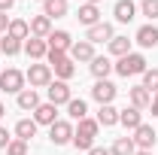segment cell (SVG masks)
<instances>
[{"label": "cell", "instance_id": "9c48e42d", "mask_svg": "<svg viewBox=\"0 0 158 155\" xmlns=\"http://www.w3.org/2000/svg\"><path fill=\"white\" fill-rule=\"evenodd\" d=\"M113 37H116V27H113L110 21H98L94 27L85 31V40H88L91 46H94V43H110Z\"/></svg>", "mask_w": 158, "mask_h": 155}, {"label": "cell", "instance_id": "d6a6232c", "mask_svg": "<svg viewBox=\"0 0 158 155\" xmlns=\"http://www.w3.org/2000/svg\"><path fill=\"white\" fill-rule=\"evenodd\" d=\"M6 155H27V143L19 140V137H12V143L6 146Z\"/></svg>", "mask_w": 158, "mask_h": 155}, {"label": "cell", "instance_id": "83f0119b", "mask_svg": "<svg viewBox=\"0 0 158 155\" xmlns=\"http://www.w3.org/2000/svg\"><path fill=\"white\" fill-rule=\"evenodd\" d=\"M67 116L73 119V122H82V119H88V103H85L82 97H73V100L67 103Z\"/></svg>", "mask_w": 158, "mask_h": 155}, {"label": "cell", "instance_id": "7a4b0ae2", "mask_svg": "<svg viewBox=\"0 0 158 155\" xmlns=\"http://www.w3.org/2000/svg\"><path fill=\"white\" fill-rule=\"evenodd\" d=\"M113 70H116L118 76H143L146 70H149V64H146V58L140 55V52H128L125 58H118L116 64H113Z\"/></svg>", "mask_w": 158, "mask_h": 155}, {"label": "cell", "instance_id": "5b68a950", "mask_svg": "<svg viewBox=\"0 0 158 155\" xmlns=\"http://www.w3.org/2000/svg\"><path fill=\"white\" fill-rule=\"evenodd\" d=\"M52 67L49 64H31L27 67V73H24V79L31 82V88H49V82H52Z\"/></svg>", "mask_w": 158, "mask_h": 155}, {"label": "cell", "instance_id": "b9f144b4", "mask_svg": "<svg viewBox=\"0 0 158 155\" xmlns=\"http://www.w3.org/2000/svg\"><path fill=\"white\" fill-rule=\"evenodd\" d=\"M37 3H46V0H37Z\"/></svg>", "mask_w": 158, "mask_h": 155}, {"label": "cell", "instance_id": "e575fe53", "mask_svg": "<svg viewBox=\"0 0 158 155\" xmlns=\"http://www.w3.org/2000/svg\"><path fill=\"white\" fill-rule=\"evenodd\" d=\"M88 155H110V149H106V146H91Z\"/></svg>", "mask_w": 158, "mask_h": 155}, {"label": "cell", "instance_id": "f35d334b", "mask_svg": "<svg viewBox=\"0 0 158 155\" xmlns=\"http://www.w3.org/2000/svg\"><path fill=\"white\" fill-rule=\"evenodd\" d=\"M3 116H6V107H3V103H0V119H3Z\"/></svg>", "mask_w": 158, "mask_h": 155}, {"label": "cell", "instance_id": "74e56055", "mask_svg": "<svg viewBox=\"0 0 158 155\" xmlns=\"http://www.w3.org/2000/svg\"><path fill=\"white\" fill-rule=\"evenodd\" d=\"M149 110H152V116L158 119V94H152V103H149Z\"/></svg>", "mask_w": 158, "mask_h": 155}, {"label": "cell", "instance_id": "30bf717a", "mask_svg": "<svg viewBox=\"0 0 158 155\" xmlns=\"http://www.w3.org/2000/svg\"><path fill=\"white\" fill-rule=\"evenodd\" d=\"M116 91L118 88L110 82V79H98V82L91 85V97L98 100L100 107H103V103H113V100H116Z\"/></svg>", "mask_w": 158, "mask_h": 155}, {"label": "cell", "instance_id": "ac0fdd59", "mask_svg": "<svg viewBox=\"0 0 158 155\" xmlns=\"http://www.w3.org/2000/svg\"><path fill=\"white\" fill-rule=\"evenodd\" d=\"M88 70H91L94 79H110V73H113V61L106 58V55H94L91 64H88Z\"/></svg>", "mask_w": 158, "mask_h": 155}, {"label": "cell", "instance_id": "f1b7e54d", "mask_svg": "<svg viewBox=\"0 0 158 155\" xmlns=\"http://www.w3.org/2000/svg\"><path fill=\"white\" fill-rule=\"evenodd\" d=\"M134 152H137V146L131 137H116V143L110 146V155H134Z\"/></svg>", "mask_w": 158, "mask_h": 155}, {"label": "cell", "instance_id": "4fadbf2b", "mask_svg": "<svg viewBox=\"0 0 158 155\" xmlns=\"http://www.w3.org/2000/svg\"><path fill=\"white\" fill-rule=\"evenodd\" d=\"M24 55H27L31 61H43L46 55H49V43L40 40V37H27L24 40Z\"/></svg>", "mask_w": 158, "mask_h": 155}, {"label": "cell", "instance_id": "836d02e7", "mask_svg": "<svg viewBox=\"0 0 158 155\" xmlns=\"http://www.w3.org/2000/svg\"><path fill=\"white\" fill-rule=\"evenodd\" d=\"M9 143H12V134H9V131H6V128L0 125V149L6 152V146H9Z\"/></svg>", "mask_w": 158, "mask_h": 155}, {"label": "cell", "instance_id": "1f68e13d", "mask_svg": "<svg viewBox=\"0 0 158 155\" xmlns=\"http://www.w3.org/2000/svg\"><path fill=\"white\" fill-rule=\"evenodd\" d=\"M140 12H143L149 21L158 19V0H140Z\"/></svg>", "mask_w": 158, "mask_h": 155}, {"label": "cell", "instance_id": "4dcf8cb0", "mask_svg": "<svg viewBox=\"0 0 158 155\" xmlns=\"http://www.w3.org/2000/svg\"><path fill=\"white\" fill-rule=\"evenodd\" d=\"M143 88H146L149 94H158V67H152V70L143 73Z\"/></svg>", "mask_w": 158, "mask_h": 155}, {"label": "cell", "instance_id": "4316f807", "mask_svg": "<svg viewBox=\"0 0 158 155\" xmlns=\"http://www.w3.org/2000/svg\"><path fill=\"white\" fill-rule=\"evenodd\" d=\"M98 125H103V128L118 125V110L113 107V103H103V107L98 110Z\"/></svg>", "mask_w": 158, "mask_h": 155}, {"label": "cell", "instance_id": "277c9868", "mask_svg": "<svg viewBox=\"0 0 158 155\" xmlns=\"http://www.w3.org/2000/svg\"><path fill=\"white\" fill-rule=\"evenodd\" d=\"M24 73L15 70V67H6V70H0V91H6V94H19L24 91Z\"/></svg>", "mask_w": 158, "mask_h": 155}, {"label": "cell", "instance_id": "ba28073f", "mask_svg": "<svg viewBox=\"0 0 158 155\" xmlns=\"http://www.w3.org/2000/svg\"><path fill=\"white\" fill-rule=\"evenodd\" d=\"M46 94H49V103H55V107H67V103L73 100L70 85H67V82H61V79H52V82H49Z\"/></svg>", "mask_w": 158, "mask_h": 155}, {"label": "cell", "instance_id": "d6986e66", "mask_svg": "<svg viewBox=\"0 0 158 155\" xmlns=\"http://www.w3.org/2000/svg\"><path fill=\"white\" fill-rule=\"evenodd\" d=\"M67 55L73 58V64H76V61H88V64H91V58H94V46H91L88 40H79V43L70 46V52H67Z\"/></svg>", "mask_w": 158, "mask_h": 155}, {"label": "cell", "instance_id": "e0dca14e", "mask_svg": "<svg viewBox=\"0 0 158 155\" xmlns=\"http://www.w3.org/2000/svg\"><path fill=\"white\" fill-rule=\"evenodd\" d=\"M15 103H19V110H24V113H34L43 100H40V91H37V88H24V91L15 94Z\"/></svg>", "mask_w": 158, "mask_h": 155}, {"label": "cell", "instance_id": "cb8c5ba5", "mask_svg": "<svg viewBox=\"0 0 158 155\" xmlns=\"http://www.w3.org/2000/svg\"><path fill=\"white\" fill-rule=\"evenodd\" d=\"M67 12H70L67 0H46V3H43V15H46V19H64Z\"/></svg>", "mask_w": 158, "mask_h": 155}, {"label": "cell", "instance_id": "52a82bcc", "mask_svg": "<svg viewBox=\"0 0 158 155\" xmlns=\"http://www.w3.org/2000/svg\"><path fill=\"white\" fill-rule=\"evenodd\" d=\"M131 134H134L131 140H134V146H137L140 152H152V149H155L158 134H155V128H152V125H146V122H143L137 131H131Z\"/></svg>", "mask_w": 158, "mask_h": 155}, {"label": "cell", "instance_id": "7402d4cb", "mask_svg": "<svg viewBox=\"0 0 158 155\" xmlns=\"http://www.w3.org/2000/svg\"><path fill=\"white\" fill-rule=\"evenodd\" d=\"M27 24H31V37L46 40L49 34H52V19H46V15H34V19L27 21Z\"/></svg>", "mask_w": 158, "mask_h": 155}, {"label": "cell", "instance_id": "7c38bea8", "mask_svg": "<svg viewBox=\"0 0 158 155\" xmlns=\"http://www.w3.org/2000/svg\"><path fill=\"white\" fill-rule=\"evenodd\" d=\"M113 15H116L118 24H128V21L137 19V3L134 0H116V6H113Z\"/></svg>", "mask_w": 158, "mask_h": 155}, {"label": "cell", "instance_id": "d590c367", "mask_svg": "<svg viewBox=\"0 0 158 155\" xmlns=\"http://www.w3.org/2000/svg\"><path fill=\"white\" fill-rule=\"evenodd\" d=\"M6 27H9V15L0 12V34H6Z\"/></svg>", "mask_w": 158, "mask_h": 155}, {"label": "cell", "instance_id": "603a6c76", "mask_svg": "<svg viewBox=\"0 0 158 155\" xmlns=\"http://www.w3.org/2000/svg\"><path fill=\"white\" fill-rule=\"evenodd\" d=\"M128 100H131V107H137V110H146V107L152 103V94H149L143 85H134V88H128Z\"/></svg>", "mask_w": 158, "mask_h": 155}, {"label": "cell", "instance_id": "9a60e30c", "mask_svg": "<svg viewBox=\"0 0 158 155\" xmlns=\"http://www.w3.org/2000/svg\"><path fill=\"white\" fill-rule=\"evenodd\" d=\"M118 125H125L128 131H137L140 125H143V110H137V107H125V110H118Z\"/></svg>", "mask_w": 158, "mask_h": 155}, {"label": "cell", "instance_id": "8992f818", "mask_svg": "<svg viewBox=\"0 0 158 155\" xmlns=\"http://www.w3.org/2000/svg\"><path fill=\"white\" fill-rule=\"evenodd\" d=\"M49 140H52V146H67V143H73V122L58 119L55 125H49Z\"/></svg>", "mask_w": 158, "mask_h": 155}, {"label": "cell", "instance_id": "ab89813d", "mask_svg": "<svg viewBox=\"0 0 158 155\" xmlns=\"http://www.w3.org/2000/svg\"><path fill=\"white\" fill-rule=\"evenodd\" d=\"M134 155H152V152H140V149H137V152H134Z\"/></svg>", "mask_w": 158, "mask_h": 155}, {"label": "cell", "instance_id": "2e32d148", "mask_svg": "<svg viewBox=\"0 0 158 155\" xmlns=\"http://www.w3.org/2000/svg\"><path fill=\"white\" fill-rule=\"evenodd\" d=\"M46 43H49V52H70L73 37H70L67 31H52V34L46 37Z\"/></svg>", "mask_w": 158, "mask_h": 155}, {"label": "cell", "instance_id": "8fae6325", "mask_svg": "<svg viewBox=\"0 0 158 155\" xmlns=\"http://www.w3.org/2000/svg\"><path fill=\"white\" fill-rule=\"evenodd\" d=\"M134 40H137V46H140V49H155V46H158V27L152 24V21H149V24L137 27Z\"/></svg>", "mask_w": 158, "mask_h": 155}, {"label": "cell", "instance_id": "8d00e7d4", "mask_svg": "<svg viewBox=\"0 0 158 155\" xmlns=\"http://www.w3.org/2000/svg\"><path fill=\"white\" fill-rule=\"evenodd\" d=\"M12 6H15V0H0V12H9Z\"/></svg>", "mask_w": 158, "mask_h": 155}, {"label": "cell", "instance_id": "44dd1931", "mask_svg": "<svg viewBox=\"0 0 158 155\" xmlns=\"http://www.w3.org/2000/svg\"><path fill=\"white\" fill-rule=\"evenodd\" d=\"M6 37H12V40H19V43H24V40L31 37V24H27L24 19H9Z\"/></svg>", "mask_w": 158, "mask_h": 155}, {"label": "cell", "instance_id": "5bb4252c", "mask_svg": "<svg viewBox=\"0 0 158 155\" xmlns=\"http://www.w3.org/2000/svg\"><path fill=\"white\" fill-rule=\"evenodd\" d=\"M34 122H37V125H46V128H49V125H55V122H58V107H55V103H49V100H46V103H40L37 110H34Z\"/></svg>", "mask_w": 158, "mask_h": 155}, {"label": "cell", "instance_id": "f546056e", "mask_svg": "<svg viewBox=\"0 0 158 155\" xmlns=\"http://www.w3.org/2000/svg\"><path fill=\"white\" fill-rule=\"evenodd\" d=\"M0 52L6 58H15L19 52H24V43H19V40H12V37H3L0 40Z\"/></svg>", "mask_w": 158, "mask_h": 155}, {"label": "cell", "instance_id": "6da1fadb", "mask_svg": "<svg viewBox=\"0 0 158 155\" xmlns=\"http://www.w3.org/2000/svg\"><path fill=\"white\" fill-rule=\"evenodd\" d=\"M100 125L98 119H82L76 128H73V146H76L79 152H88L91 146H94V137H98Z\"/></svg>", "mask_w": 158, "mask_h": 155}, {"label": "cell", "instance_id": "d4e9b609", "mask_svg": "<svg viewBox=\"0 0 158 155\" xmlns=\"http://www.w3.org/2000/svg\"><path fill=\"white\" fill-rule=\"evenodd\" d=\"M37 122H34V119H19V122H15V137H19V140H24V143H31V137H37Z\"/></svg>", "mask_w": 158, "mask_h": 155}, {"label": "cell", "instance_id": "3957f363", "mask_svg": "<svg viewBox=\"0 0 158 155\" xmlns=\"http://www.w3.org/2000/svg\"><path fill=\"white\" fill-rule=\"evenodd\" d=\"M46 61H49L52 73H55L61 82H70V79H73V73H76V64H73V58H70L67 52H49V55H46Z\"/></svg>", "mask_w": 158, "mask_h": 155}, {"label": "cell", "instance_id": "60d3db41", "mask_svg": "<svg viewBox=\"0 0 158 155\" xmlns=\"http://www.w3.org/2000/svg\"><path fill=\"white\" fill-rule=\"evenodd\" d=\"M85 3H94V6H98V3H100V0H85Z\"/></svg>", "mask_w": 158, "mask_h": 155}, {"label": "cell", "instance_id": "484cf974", "mask_svg": "<svg viewBox=\"0 0 158 155\" xmlns=\"http://www.w3.org/2000/svg\"><path fill=\"white\" fill-rule=\"evenodd\" d=\"M106 49H110V55H113V58H125V55L131 52V40H128V37H118V34H116V37L106 43Z\"/></svg>", "mask_w": 158, "mask_h": 155}, {"label": "cell", "instance_id": "ffe728a7", "mask_svg": "<svg viewBox=\"0 0 158 155\" xmlns=\"http://www.w3.org/2000/svg\"><path fill=\"white\" fill-rule=\"evenodd\" d=\"M76 19H79V24H85V27H94V24L100 21V9L94 6V3H82L79 12H76Z\"/></svg>", "mask_w": 158, "mask_h": 155}]
</instances>
